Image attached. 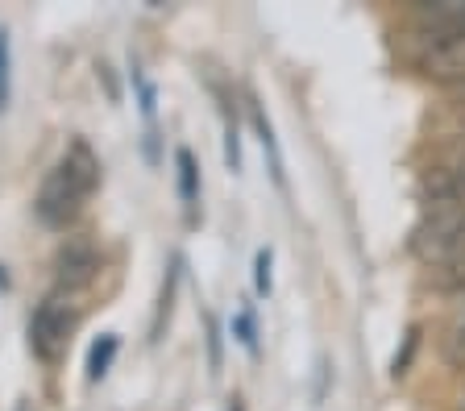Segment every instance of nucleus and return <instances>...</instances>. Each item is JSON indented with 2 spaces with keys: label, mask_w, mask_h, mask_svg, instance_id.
Returning <instances> with one entry per match:
<instances>
[{
  "label": "nucleus",
  "mask_w": 465,
  "mask_h": 411,
  "mask_svg": "<svg viewBox=\"0 0 465 411\" xmlns=\"http://www.w3.org/2000/svg\"><path fill=\"white\" fill-rule=\"evenodd\" d=\"M208 353H213L208 362H213V370H216V366H221V328H216L213 316H208Z\"/></svg>",
  "instance_id": "obj_15"
},
{
  "label": "nucleus",
  "mask_w": 465,
  "mask_h": 411,
  "mask_svg": "<svg viewBox=\"0 0 465 411\" xmlns=\"http://www.w3.org/2000/svg\"><path fill=\"white\" fill-rule=\"evenodd\" d=\"M232 337H237L250 353H258V337H253V316L250 312H242L237 320H232Z\"/></svg>",
  "instance_id": "obj_12"
},
{
  "label": "nucleus",
  "mask_w": 465,
  "mask_h": 411,
  "mask_svg": "<svg viewBox=\"0 0 465 411\" xmlns=\"http://www.w3.org/2000/svg\"><path fill=\"white\" fill-rule=\"evenodd\" d=\"M71 328H75V312L67 308V299L50 295V299L38 304L34 320H29V349L38 353L42 362H54L58 353L67 349Z\"/></svg>",
  "instance_id": "obj_2"
},
{
  "label": "nucleus",
  "mask_w": 465,
  "mask_h": 411,
  "mask_svg": "<svg viewBox=\"0 0 465 411\" xmlns=\"http://www.w3.org/2000/svg\"><path fill=\"white\" fill-rule=\"evenodd\" d=\"M100 187V158L92 154L87 142H71L67 154L58 158V167L42 179L38 200H34V212L42 216V225L50 229H67L79 212H84V200Z\"/></svg>",
  "instance_id": "obj_1"
},
{
  "label": "nucleus",
  "mask_w": 465,
  "mask_h": 411,
  "mask_svg": "<svg viewBox=\"0 0 465 411\" xmlns=\"http://www.w3.org/2000/svg\"><path fill=\"white\" fill-rule=\"evenodd\" d=\"M453 100H457V104H465V79H461V83H453Z\"/></svg>",
  "instance_id": "obj_16"
},
{
  "label": "nucleus",
  "mask_w": 465,
  "mask_h": 411,
  "mask_svg": "<svg viewBox=\"0 0 465 411\" xmlns=\"http://www.w3.org/2000/svg\"><path fill=\"white\" fill-rule=\"evenodd\" d=\"M224 162H229V171H242V142H237V125H224Z\"/></svg>",
  "instance_id": "obj_11"
},
{
  "label": "nucleus",
  "mask_w": 465,
  "mask_h": 411,
  "mask_svg": "<svg viewBox=\"0 0 465 411\" xmlns=\"http://www.w3.org/2000/svg\"><path fill=\"white\" fill-rule=\"evenodd\" d=\"M440 349H445V362H449V366L465 370V320H457L453 328H449V333H445V345H440Z\"/></svg>",
  "instance_id": "obj_8"
},
{
  "label": "nucleus",
  "mask_w": 465,
  "mask_h": 411,
  "mask_svg": "<svg viewBox=\"0 0 465 411\" xmlns=\"http://www.w3.org/2000/svg\"><path fill=\"white\" fill-rule=\"evenodd\" d=\"M134 88H137V96H142V113L154 117V88H150V79L142 75V67H134Z\"/></svg>",
  "instance_id": "obj_14"
},
{
  "label": "nucleus",
  "mask_w": 465,
  "mask_h": 411,
  "mask_svg": "<svg viewBox=\"0 0 465 411\" xmlns=\"http://www.w3.org/2000/svg\"><path fill=\"white\" fill-rule=\"evenodd\" d=\"M250 121H253V129H258V142H262V150H266V158H271V175H274V183L287 187V171H282L279 137H274V129H271V121H266V113H262V108L253 104V100H250Z\"/></svg>",
  "instance_id": "obj_5"
},
{
  "label": "nucleus",
  "mask_w": 465,
  "mask_h": 411,
  "mask_svg": "<svg viewBox=\"0 0 465 411\" xmlns=\"http://www.w3.org/2000/svg\"><path fill=\"white\" fill-rule=\"evenodd\" d=\"M116 349H121V341H116L113 333H104L92 349H87V382H100L108 374V366H113Z\"/></svg>",
  "instance_id": "obj_7"
},
{
  "label": "nucleus",
  "mask_w": 465,
  "mask_h": 411,
  "mask_svg": "<svg viewBox=\"0 0 465 411\" xmlns=\"http://www.w3.org/2000/svg\"><path fill=\"white\" fill-rule=\"evenodd\" d=\"M54 270H58V287L63 291H79L96 279L100 270V250L87 237H67V245L58 250L54 258Z\"/></svg>",
  "instance_id": "obj_4"
},
{
  "label": "nucleus",
  "mask_w": 465,
  "mask_h": 411,
  "mask_svg": "<svg viewBox=\"0 0 465 411\" xmlns=\"http://www.w3.org/2000/svg\"><path fill=\"white\" fill-rule=\"evenodd\" d=\"M461 411H465V407H461Z\"/></svg>",
  "instance_id": "obj_18"
},
{
  "label": "nucleus",
  "mask_w": 465,
  "mask_h": 411,
  "mask_svg": "<svg viewBox=\"0 0 465 411\" xmlns=\"http://www.w3.org/2000/svg\"><path fill=\"white\" fill-rule=\"evenodd\" d=\"M416 345H420V328H411V333H407V341H403V353H399L395 366H391V374H395V378H403V374H407V362H411Z\"/></svg>",
  "instance_id": "obj_13"
},
{
  "label": "nucleus",
  "mask_w": 465,
  "mask_h": 411,
  "mask_svg": "<svg viewBox=\"0 0 465 411\" xmlns=\"http://www.w3.org/2000/svg\"><path fill=\"white\" fill-rule=\"evenodd\" d=\"M271 262H274L271 250H258V258H253V287H258V295H271Z\"/></svg>",
  "instance_id": "obj_10"
},
{
  "label": "nucleus",
  "mask_w": 465,
  "mask_h": 411,
  "mask_svg": "<svg viewBox=\"0 0 465 411\" xmlns=\"http://www.w3.org/2000/svg\"><path fill=\"white\" fill-rule=\"evenodd\" d=\"M416 34L432 50H445L453 42H465V0H432V5H416Z\"/></svg>",
  "instance_id": "obj_3"
},
{
  "label": "nucleus",
  "mask_w": 465,
  "mask_h": 411,
  "mask_svg": "<svg viewBox=\"0 0 465 411\" xmlns=\"http://www.w3.org/2000/svg\"><path fill=\"white\" fill-rule=\"evenodd\" d=\"M174 167H179V196H183L187 212H195L200 204V167H195V154L187 146L174 150Z\"/></svg>",
  "instance_id": "obj_6"
},
{
  "label": "nucleus",
  "mask_w": 465,
  "mask_h": 411,
  "mask_svg": "<svg viewBox=\"0 0 465 411\" xmlns=\"http://www.w3.org/2000/svg\"><path fill=\"white\" fill-rule=\"evenodd\" d=\"M232 411H242V403H232Z\"/></svg>",
  "instance_id": "obj_17"
},
{
  "label": "nucleus",
  "mask_w": 465,
  "mask_h": 411,
  "mask_svg": "<svg viewBox=\"0 0 465 411\" xmlns=\"http://www.w3.org/2000/svg\"><path fill=\"white\" fill-rule=\"evenodd\" d=\"M13 50H9V30H0V113L9 104V79H13Z\"/></svg>",
  "instance_id": "obj_9"
}]
</instances>
